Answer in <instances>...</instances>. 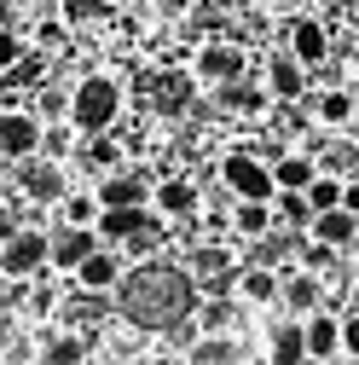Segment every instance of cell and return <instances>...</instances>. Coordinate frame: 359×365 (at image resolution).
<instances>
[{"instance_id":"obj_23","label":"cell","mask_w":359,"mask_h":365,"mask_svg":"<svg viewBox=\"0 0 359 365\" xmlns=\"http://www.w3.org/2000/svg\"><path fill=\"white\" fill-rule=\"evenodd\" d=\"M192 331H238V302L232 296H197L192 302Z\"/></svg>"},{"instance_id":"obj_26","label":"cell","mask_w":359,"mask_h":365,"mask_svg":"<svg viewBox=\"0 0 359 365\" xmlns=\"http://www.w3.org/2000/svg\"><path fill=\"white\" fill-rule=\"evenodd\" d=\"M76 140H81V133H76V128L58 116V122H41V133H35V151H41V157H53V163H64V157L76 151Z\"/></svg>"},{"instance_id":"obj_3","label":"cell","mask_w":359,"mask_h":365,"mask_svg":"<svg viewBox=\"0 0 359 365\" xmlns=\"http://www.w3.org/2000/svg\"><path fill=\"white\" fill-rule=\"evenodd\" d=\"M140 93H145V105H151L157 122H174V116H186V110H192V99L203 93V87L192 81V70H180V64H157V70L140 81Z\"/></svg>"},{"instance_id":"obj_1","label":"cell","mask_w":359,"mask_h":365,"mask_svg":"<svg viewBox=\"0 0 359 365\" xmlns=\"http://www.w3.org/2000/svg\"><path fill=\"white\" fill-rule=\"evenodd\" d=\"M116 290V313L128 319L133 331H174V325H186L192 319V302H197V284H192V272L180 267L174 255H140V261H128L122 267V279L110 284Z\"/></svg>"},{"instance_id":"obj_18","label":"cell","mask_w":359,"mask_h":365,"mask_svg":"<svg viewBox=\"0 0 359 365\" xmlns=\"http://www.w3.org/2000/svg\"><path fill=\"white\" fill-rule=\"evenodd\" d=\"M93 244H99V238H93V226H64V220H58V232L47 238V267H53V272H70Z\"/></svg>"},{"instance_id":"obj_12","label":"cell","mask_w":359,"mask_h":365,"mask_svg":"<svg viewBox=\"0 0 359 365\" xmlns=\"http://www.w3.org/2000/svg\"><path fill=\"white\" fill-rule=\"evenodd\" d=\"M301 359H342V313L336 307L301 313Z\"/></svg>"},{"instance_id":"obj_14","label":"cell","mask_w":359,"mask_h":365,"mask_svg":"<svg viewBox=\"0 0 359 365\" xmlns=\"http://www.w3.org/2000/svg\"><path fill=\"white\" fill-rule=\"evenodd\" d=\"M301 232H307V238H319V244H331V250H353V244H359V209H348V203L313 209Z\"/></svg>"},{"instance_id":"obj_25","label":"cell","mask_w":359,"mask_h":365,"mask_svg":"<svg viewBox=\"0 0 359 365\" xmlns=\"http://www.w3.org/2000/svg\"><path fill=\"white\" fill-rule=\"evenodd\" d=\"M227 220L238 226L244 238H266V232H273V203H266V197H238V209Z\"/></svg>"},{"instance_id":"obj_10","label":"cell","mask_w":359,"mask_h":365,"mask_svg":"<svg viewBox=\"0 0 359 365\" xmlns=\"http://www.w3.org/2000/svg\"><path fill=\"white\" fill-rule=\"evenodd\" d=\"M284 53L313 76V70L325 64V53H331V29H325V18H313V12L290 18V24H284Z\"/></svg>"},{"instance_id":"obj_21","label":"cell","mask_w":359,"mask_h":365,"mask_svg":"<svg viewBox=\"0 0 359 365\" xmlns=\"http://www.w3.org/2000/svg\"><path fill=\"white\" fill-rule=\"evenodd\" d=\"M35 122H58L64 110H70V87L64 81H53V76H41L35 87H29V105H24Z\"/></svg>"},{"instance_id":"obj_8","label":"cell","mask_w":359,"mask_h":365,"mask_svg":"<svg viewBox=\"0 0 359 365\" xmlns=\"http://www.w3.org/2000/svg\"><path fill=\"white\" fill-rule=\"evenodd\" d=\"M70 186V174H64V163H53V157H41V151H29V157H18V192L35 203V209H47V203H58V192Z\"/></svg>"},{"instance_id":"obj_6","label":"cell","mask_w":359,"mask_h":365,"mask_svg":"<svg viewBox=\"0 0 359 365\" xmlns=\"http://www.w3.org/2000/svg\"><path fill=\"white\" fill-rule=\"evenodd\" d=\"M0 272L6 279H41L47 267V232L41 226H24V232H6V244H0Z\"/></svg>"},{"instance_id":"obj_28","label":"cell","mask_w":359,"mask_h":365,"mask_svg":"<svg viewBox=\"0 0 359 365\" xmlns=\"http://www.w3.org/2000/svg\"><path fill=\"white\" fill-rule=\"evenodd\" d=\"M58 18H64L76 35H81V29H99V24H110L116 12L105 6V0H64V6H58Z\"/></svg>"},{"instance_id":"obj_20","label":"cell","mask_w":359,"mask_h":365,"mask_svg":"<svg viewBox=\"0 0 359 365\" xmlns=\"http://www.w3.org/2000/svg\"><path fill=\"white\" fill-rule=\"evenodd\" d=\"M238 307H279V272L273 267H238Z\"/></svg>"},{"instance_id":"obj_11","label":"cell","mask_w":359,"mask_h":365,"mask_svg":"<svg viewBox=\"0 0 359 365\" xmlns=\"http://www.w3.org/2000/svg\"><path fill=\"white\" fill-rule=\"evenodd\" d=\"M307 99V116L319 122V128H331V133H353V93H348V81H319L313 93H301Z\"/></svg>"},{"instance_id":"obj_2","label":"cell","mask_w":359,"mask_h":365,"mask_svg":"<svg viewBox=\"0 0 359 365\" xmlns=\"http://www.w3.org/2000/svg\"><path fill=\"white\" fill-rule=\"evenodd\" d=\"M122 105H128V93H122V81L110 70H81V81L70 87L64 122L76 133H110V122L122 116Z\"/></svg>"},{"instance_id":"obj_15","label":"cell","mask_w":359,"mask_h":365,"mask_svg":"<svg viewBox=\"0 0 359 365\" xmlns=\"http://www.w3.org/2000/svg\"><path fill=\"white\" fill-rule=\"evenodd\" d=\"M122 267H128V261H122L116 244H93V250L70 267V279H76V290H99V296H105V290L122 279Z\"/></svg>"},{"instance_id":"obj_9","label":"cell","mask_w":359,"mask_h":365,"mask_svg":"<svg viewBox=\"0 0 359 365\" xmlns=\"http://www.w3.org/2000/svg\"><path fill=\"white\" fill-rule=\"evenodd\" d=\"M145 203L157 209V220H192L197 203H203V186H197L192 174H180V168H174V174H162L157 186L145 192Z\"/></svg>"},{"instance_id":"obj_29","label":"cell","mask_w":359,"mask_h":365,"mask_svg":"<svg viewBox=\"0 0 359 365\" xmlns=\"http://www.w3.org/2000/svg\"><path fill=\"white\" fill-rule=\"evenodd\" d=\"M58 215H64V226H93V215H99V197L93 192H58V203H53Z\"/></svg>"},{"instance_id":"obj_22","label":"cell","mask_w":359,"mask_h":365,"mask_svg":"<svg viewBox=\"0 0 359 365\" xmlns=\"http://www.w3.org/2000/svg\"><path fill=\"white\" fill-rule=\"evenodd\" d=\"M24 41H29L35 53H47V58L76 53V29H70L64 18H41V24H29V29H24Z\"/></svg>"},{"instance_id":"obj_13","label":"cell","mask_w":359,"mask_h":365,"mask_svg":"<svg viewBox=\"0 0 359 365\" xmlns=\"http://www.w3.org/2000/svg\"><path fill=\"white\" fill-rule=\"evenodd\" d=\"M209 93H214L220 110H232L238 122H255V116H266V105H273V93L255 81V70H249V76H232V81H220V87H209Z\"/></svg>"},{"instance_id":"obj_17","label":"cell","mask_w":359,"mask_h":365,"mask_svg":"<svg viewBox=\"0 0 359 365\" xmlns=\"http://www.w3.org/2000/svg\"><path fill=\"white\" fill-rule=\"evenodd\" d=\"M35 133H41V122H35L29 110L6 105V110H0V163H18V157H29V151H35Z\"/></svg>"},{"instance_id":"obj_5","label":"cell","mask_w":359,"mask_h":365,"mask_svg":"<svg viewBox=\"0 0 359 365\" xmlns=\"http://www.w3.org/2000/svg\"><path fill=\"white\" fill-rule=\"evenodd\" d=\"M186 272H192L197 296H227L232 272H238V255H232V244L203 238V244H192V250H186Z\"/></svg>"},{"instance_id":"obj_30","label":"cell","mask_w":359,"mask_h":365,"mask_svg":"<svg viewBox=\"0 0 359 365\" xmlns=\"http://www.w3.org/2000/svg\"><path fill=\"white\" fill-rule=\"evenodd\" d=\"M266 203H273V226H290V232H301V226H307V215H313L301 192H273Z\"/></svg>"},{"instance_id":"obj_27","label":"cell","mask_w":359,"mask_h":365,"mask_svg":"<svg viewBox=\"0 0 359 365\" xmlns=\"http://www.w3.org/2000/svg\"><path fill=\"white\" fill-rule=\"evenodd\" d=\"M261 348L273 354V359H301V319H296V313H290V319H279V325L261 336Z\"/></svg>"},{"instance_id":"obj_4","label":"cell","mask_w":359,"mask_h":365,"mask_svg":"<svg viewBox=\"0 0 359 365\" xmlns=\"http://www.w3.org/2000/svg\"><path fill=\"white\" fill-rule=\"evenodd\" d=\"M255 58L244 41L232 35H214V41H197V53H192V81L197 87H220V81H232V76H249Z\"/></svg>"},{"instance_id":"obj_7","label":"cell","mask_w":359,"mask_h":365,"mask_svg":"<svg viewBox=\"0 0 359 365\" xmlns=\"http://www.w3.org/2000/svg\"><path fill=\"white\" fill-rule=\"evenodd\" d=\"M220 186H227L232 197H273L266 157H255V151H220Z\"/></svg>"},{"instance_id":"obj_31","label":"cell","mask_w":359,"mask_h":365,"mask_svg":"<svg viewBox=\"0 0 359 365\" xmlns=\"http://www.w3.org/2000/svg\"><path fill=\"white\" fill-rule=\"evenodd\" d=\"M24 47H29V41H24V29H18V24H0V70H6Z\"/></svg>"},{"instance_id":"obj_24","label":"cell","mask_w":359,"mask_h":365,"mask_svg":"<svg viewBox=\"0 0 359 365\" xmlns=\"http://www.w3.org/2000/svg\"><path fill=\"white\" fill-rule=\"evenodd\" d=\"M266 174H273V192H301L313 180V157L307 151H284V157L266 163Z\"/></svg>"},{"instance_id":"obj_32","label":"cell","mask_w":359,"mask_h":365,"mask_svg":"<svg viewBox=\"0 0 359 365\" xmlns=\"http://www.w3.org/2000/svg\"><path fill=\"white\" fill-rule=\"evenodd\" d=\"M0 24H12V0H0Z\"/></svg>"},{"instance_id":"obj_16","label":"cell","mask_w":359,"mask_h":365,"mask_svg":"<svg viewBox=\"0 0 359 365\" xmlns=\"http://www.w3.org/2000/svg\"><path fill=\"white\" fill-rule=\"evenodd\" d=\"M279 307L284 313H313V307H325V279L313 267H284L279 272Z\"/></svg>"},{"instance_id":"obj_19","label":"cell","mask_w":359,"mask_h":365,"mask_svg":"<svg viewBox=\"0 0 359 365\" xmlns=\"http://www.w3.org/2000/svg\"><path fill=\"white\" fill-rule=\"evenodd\" d=\"M261 87H266L273 99H301V93H307V70H301L290 53L261 58Z\"/></svg>"}]
</instances>
